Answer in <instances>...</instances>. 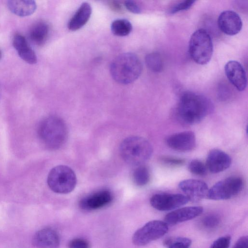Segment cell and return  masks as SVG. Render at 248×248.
<instances>
[{
  "label": "cell",
  "instance_id": "obj_5",
  "mask_svg": "<svg viewBox=\"0 0 248 248\" xmlns=\"http://www.w3.org/2000/svg\"><path fill=\"white\" fill-rule=\"evenodd\" d=\"M188 50L191 59L197 63L203 65L211 59L213 51L212 38L203 29L196 31L189 42Z\"/></svg>",
  "mask_w": 248,
  "mask_h": 248
},
{
  "label": "cell",
  "instance_id": "obj_33",
  "mask_svg": "<svg viewBox=\"0 0 248 248\" xmlns=\"http://www.w3.org/2000/svg\"><path fill=\"white\" fill-rule=\"evenodd\" d=\"M248 238L247 236L241 237L236 242L232 248H248Z\"/></svg>",
  "mask_w": 248,
  "mask_h": 248
},
{
  "label": "cell",
  "instance_id": "obj_22",
  "mask_svg": "<svg viewBox=\"0 0 248 248\" xmlns=\"http://www.w3.org/2000/svg\"><path fill=\"white\" fill-rule=\"evenodd\" d=\"M150 177L149 170L143 165L138 166L132 174L134 184L139 186L146 185L150 181Z\"/></svg>",
  "mask_w": 248,
  "mask_h": 248
},
{
  "label": "cell",
  "instance_id": "obj_32",
  "mask_svg": "<svg viewBox=\"0 0 248 248\" xmlns=\"http://www.w3.org/2000/svg\"><path fill=\"white\" fill-rule=\"evenodd\" d=\"M125 7L130 12L134 14H139L141 10L140 6L133 0H126L124 1Z\"/></svg>",
  "mask_w": 248,
  "mask_h": 248
},
{
  "label": "cell",
  "instance_id": "obj_25",
  "mask_svg": "<svg viewBox=\"0 0 248 248\" xmlns=\"http://www.w3.org/2000/svg\"><path fill=\"white\" fill-rule=\"evenodd\" d=\"M191 240L186 237H170L164 241V245L168 248H189Z\"/></svg>",
  "mask_w": 248,
  "mask_h": 248
},
{
  "label": "cell",
  "instance_id": "obj_6",
  "mask_svg": "<svg viewBox=\"0 0 248 248\" xmlns=\"http://www.w3.org/2000/svg\"><path fill=\"white\" fill-rule=\"evenodd\" d=\"M47 185L53 192L59 194H67L72 191L77 184V177L74 171L69 167L59 165L49 171Z\"/></svg>",
  "mask_w": 248,
  "mask_h": 248
},
{
  "label": "cell",
  "instance_id": "obj_34",
  "mask_svg": "<svg viewBox=\"0 0 248 248\" xmlns=\"http://www.w3.org/2000/svg\"><path fill=\"white\" fill-rule=\"evenodd\" d=\"M109 5L110 7L115 11L121 12L123 10L122 5L117 1H109Z\"/></svg>",
  "mask_w": 248,
  "mask_h": 248
},
{
  "label": "cell",
  "instance_id": "obj_9",
  "mask_svg": "<svg viewBox=\"0 0 248 248\" xmlns=\"http://www.w3.org/2000/svg\"><path fill=\"white\" fill-rule=\"evenodd\" d=\"M189 202L188 199L183 194L158 193L150 199L151 206L161 211H170L177 209Z\"/></svg>",
  "mask_w": 248,
  "mask_h": 248
},
{
  "label": "cell",
  "instance_id": "obj_24",
  "mask_svg": "<svg viewBox=\"0 0 248 248\" xmlns=\"http://www.w3.org/2000/svg\"><path fill=\"white\" fill-rule=\"evenodd\" d=\"M147 67L152 71L159 72L163 69V63L161 56L156 52L148 54L145 57Z\"/></svg>",
  "mask_w": 248,
  "mask_h": 248
},
{
  "label": "cell",
  "instance_id": "obj_12",
  "mask_svg": "<svg viewBox=\"0 0 248 248\" xmlns=\"http://www.w3.org/2000/svg\"><path fill=\"white\" fill-rule=\"evenodd\" d=\"M217 23L220 30L228 35L237 34L242 28L240 17L236 12L231 10L222 12L218 16Z\"/></svg>",
  "mask_w": 248,
  "mask_h": 248
},
{
  "label": "cell",
  "instance_id": "obj_11",
  "mask_svg": "<svg viewBox=\"0 0 248 248\" xmlns=\"http://www.w3.org/2000/svg\"><path fill=\"white\" fill-rule=\"evenodd\" d=\"M178 186L189 201L192 202H198L206 198L209 189L207 185L204 182L193 179L181 181Z\"/></svg>",
  "mask_w": 248,
  "mask_h": 248
},
{
  "label": "cell",
  "instance_id": "obj_21",
  "mask_svg": "<svg viewBox=\"0 0 248 248\" xmlns=\"http://www.w3.org/2000/svg\"><path fill=\"white\" fill-rule=\"evenodd\" d=\"M49 32L48 25L44 21H38L31 27L29 32V37L34 45L40 46L46 42Z\"/></svg>",
  "mask_w": 248,
  "mask_h": 248
},
{
  "label": "cell",
  "instance_id": "obj_31",
  "mask_svg": "<svg viewBox=\"0 0 248 248\" xmlns=\"http://www.w3.org/2000/svg\"><path fill=\"white\" fill-rule=\"evenodd\" d=\"M68 248H89L87 241L81 238H75L71 240L68 243Z\"/></svg>",
  "mask_w": 248,
  "mask_h": 248
},
{
  "label": "cell",
  "instance_id": "obj_3",
  "mask_svg": "<svg viewBox=\"0 0 248 248\" xmlns=\"http://www.w3.org/2000/svg\"><path fill=\"white\" fill-rule=\"evenodd\" d=\"M142 63L134 53L121 54L113 60L110 65V73L116 82L122 84L131 83L140 76Z\"/></svg>",
  "mask_w": 248,
  "mask_h": 248
},
{
  "label": "cell",
  "instance_id": "obj_17",
  "mask_svg": "<svg viewBox=\"0 0 248 248\" xmlns=\"http://www.w3.org/2000/svg\"><path fill=\"white\" fill-rule=\"evenodd\" d=\"M32 243L37 248H59L60 238L54 230L44 228L34 234Z\"/></svg>",
  "mask_w": 248,
  "mask_h": 248
},
{
  "label": "cell",
  "instance_id": "obj_1",
  "mask_svg": "<svg viewBox=\"0 0 248 248\" xmlns=\"http://www.w3.org/2000/svg\"><path fill=\"white\" fill-rule=\"evenodd\" d=\"M213 110V104L207 98L193 92H186L180 97L174 114L180 124L190 125L202 121Z\"/></svg>",
  "mask_w": 248,
  "mask_h": 248
},
{
  "label": "cell",
  "instance_id": "obj_29",
  "mask_svg": "<svg viewBox=\"0 0 248 248\" xmlns=\"http://www.w3.org/2000/svg\"><path fill=\"white\" fill-rule=\"evenodd\" d=\"M231 241L230 236H224L216 240L211 245L210 248H229Z\"/></svg>",
  "mask_w": 248,
  "mask_h": 248
},
{
  "label": "cell",
  "instance_id": "obj_8",
  "mask_svg": "<svg viewBox=\"0 0 248 248\" xmlns=\"http://www.w3.org/2000/svg\"><path fill=\"white\" fill-rule=\"evenodd\" d=\"M168 230V225L165 221H150L135 232L132 237L133 243L138 246L146 245L162 237Z\"/></svg>",
  "mask_w": 248,
  "mask_h": 248
},
{
  "label": "cell",
  "instance_id": "obj_10",
  "mask_svg": "<svg viewBox=\"0 0 248 248\" xmlns=\"http://www.w3.org/2000/svg\"><path fill=\"white\" fill-rule=\"evenodd\" d=\"M166 143L168 146L175 151L186 152L195 148L196 140L193 132L186 131L170 135L166 138Z\"/></svg>",
  "mask_w": 248,
  "mask_h": 248
},
{
  "label": "cell",
  "instance_id": "obj_2",
  "mask_svg": "<svg viewBox=\"0 0 248 248\" xmlns=\"http://www.w3.org/2000/svg\"><path fill=\"white\" fill-rule=\"evenodd\" d=\"M38 135L41 141L47 148L57 150L66 141L68 129L66 124L60 117L49 116L40 123Z\"/></svg>",
  "mask_w": 248,
  "mask_h": 248
},
{
  "label": "cell",
  "instance_id": "obj_4",
  "mask_svg": "<svg viewBox=\"0 0 248 248\" xmlns=\"http://www.w3.org/2000/svg\"><path fill=\"white\" fill-rule=\"evenodd\" d=\"M121 155L127 163L138 166L142 165L151 157L153 149L145 139L139 136L125 138L120 147Z\"/></svg>",
  "mask_w": 248,
  "mask_h": 248
},
{
  "label": "cell",
  "instance_id": "obj_7",
  "mask_svg": "<svg viewBox=\"0 0 248 248\" xmlns=\"http://www.w3.org/2000/svg\"><path fill=\"white\" fill-rule=\"evenodd\" d=\"M243 179L238 176H232L216 183L208 189L206 198L213 200H224L231 199L242 190Z\"/></svg>",
  "mask_w": 248,
  "mask_h": 248
},
{
  "label": "cell",
  "instance_id": "obj_30",
  "mask_svg": "<svg viewBox=\"0 0 248 248\" xmlns=\"http://www.w3.org/2000/svg\"><path fill=\"white\" fill-rule=\"evenodd\" d=\"M194 0H184L181 1L173 7L170 11V14H175L180 11L186 10L189 9L195 3Z\"/></svg>",
  "mask_w": 248,
  "mask_h": 248
},
{
  "label": "cell",
  "instance_id": "obj_28",
  "mask_svg": "<svg viewBox=\"0 0 248 248\" xmlns=\"http://www.w3.org/2000/svg\"><path fill=\"white\" fill-rule=\"evenodd\" d=\"M160 161L162 164L169 167H179L185 163L184 159L171 156H162L160 158Z\"/></svg>",
  "mask_w": 248,
  "mask_h": 248
},
{
  "label": "cell",
  "instance_id": "obj_18",
  "mask_svg": "<svg viewBox=\"0 0 248 248\" xmlns=\"http://www.w3.org/2000/svg\"><path fill=\"white\" fill-rule=\"evenodd\" d=\"M13 45L19 56L25 62L31 64L37 62L35 53L24 36L16 33L13 39Z\"/></svg>",
  "mask_w": 248,
  "mask_h": 248
},
{
  "label": "cell",
  "instance_id": "obj_20",
  "mask_svg": "<svg viewBox=\"0 0 248 248\" xmlns=\"http://www.w3.org/2000/svg\"><path fill=\"white\" fill-rule=\"evenodd\" d=\"M7 6L11 12L22 17L32 15L37 7L34 1L28 0H9Z\"/></svg>",
  "mask_w": 248,
  "mask_h": 248
},
{
  "label": "cell",
  "instance_id": "obj_26",
  "mask_svg": "<svg viewBox=\"0 0 248 248\" xmlns=\"http://www.w3.org/2000/svg\"><path fill=\"white\" fill-rule=\"evenodd\" d=\"M220 217L214 214H208L203 217L201 222L202 227L207 230H213L219 225Z\"/></svg>",
  "mask_w": 248,
  "mask_h": 248
},
{
  "label": "cell",
  "instance_id": "obj_13",
  "mask_svg": "<svg viewBox=\"0 0 248 248\" xmlns=\"http://www.w3.org/2000/svg\"><path fill=\"white\" fill-rule=\"evenodd\" d=\"M113 198L109 190H101L82 199L79 202V206L85 210H96L109 204Z\"/></svg>",
  "mask_w": 248,
  "mask_h": 248
},
{
  "label": "cell",
  "instance_id": "obj_15",
  "mask_svg": "<svg viewBox=\"0 0 248 248\" xmlns=\"http://www.w3.org/2000/svg\"><path fill=\"white\" fill-rule=\"evenodd\" d=\"M232 164L231 157L219 149H212L208 153L206 166L207 170L213 173L223 171L229 168Z\"/></svg>",
  "mask_w": 248,
  "mask_h": 248
},
{
  "label": "cell",
  "instance_id": "obj_16",
  "mask_svg": "<svg viewBox=\"0 0 248 248\" xmlns=\"http://www.w3.org/2000/svg\"><path fill=\"white\" fill-rule=\"evenodd\" d=\"M203 210L202 206H187L174 210L165 217V222L167 224L175 225L200 216Z\"/></svg>",
  "mask_w": 248,
  "mask_h": 248
},
{
  "label": "cell",
  "instance_id": "obj_23",
  "mask_svg": "<svg viewBox=\"0 0 248 248\" xmlns=\"http://www.w3.org/2000/svg\"><path fill=\"white\" fill-rule=\"evenodd\" d=\"M132 30L131 23L124 19H119L112 22L111 25L112 32L118 36H125L128 35Z\"/></svg>",
  "mask_w": 248,
  "mask_h": 248
},
{
  "label": "cell",
  "instance_id": "obj_19",
  "mask_svg": "<svg viewBox=\"0 0 248 248\" xmlns=\"http://www.w3.org/2000/svg\"><path fill=\"white\" fill-rule=\"evenodd\" d=\"M91 14V5L87 2L82 3L70 20L68 24L69 30L75 31L82 28L89 20Z\"/></svg>",
  "mask_w": 248,
  "mask_h": 248
},
{
  "label": "cell",
  "instance_id": "obj_27",
  "mask_svg": "<svg viewBox=\"0 0 248 248\" xmlns=\"http://www.w3.org/2000/svg\"><path fill=\"white\" fill-rule=\"evenodd\" d=\"M188 169L192 173L199 176L206 175L208 170L206 165L198 159L191 160L188 164Z\"/></svg>",
  "mask_w": 248,
  "mask_h": 248
},
{
  "label": "cell",
  "instance_id": "obj_35",
  "mask_svg": "<svg viewBox=\"0 0 248 248\" xmlns=\"http://www.w3.org/2000/svg\"><path fill=\"white\" fill-rule=\"evenodd\" d=\"M1 52H0V58H1Z\"/></svg>",
  "mask_w": 248,
  "mask_h": 248
},
{
  "label": "cell",
  "instance_id": "obj_14",
  "mask_svg": "<svg viewBox=\"0 0 248 248\" xmlns=\"http://www.w3.org/2000/svg\"><path fill=\"white\" fill-rule=\"evenodd\" d=\"M225 72L230 82L239 91H244L247 85L245 69L239 62L230 61L225 65Z\"/></svg>",
  "mask_w": 248,
  "mask_h": 248
}]
</instances>
